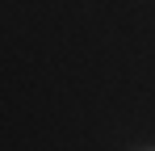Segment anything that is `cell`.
<instances>
[{
    "mask_svg": "<svg viewBox=\"0 0 155 151\" xmlns=\"http://www.w3.org/2000/svg\"><path fill=\"white\" fill-rule=\"evenodd\" d=\"M134 151H155V147H134Z\"/></svg>",
    "mask_w": 155,
    "mask_h": 151,
    "instance_id": "1",
    "label": "cell"
}]
</instances>
